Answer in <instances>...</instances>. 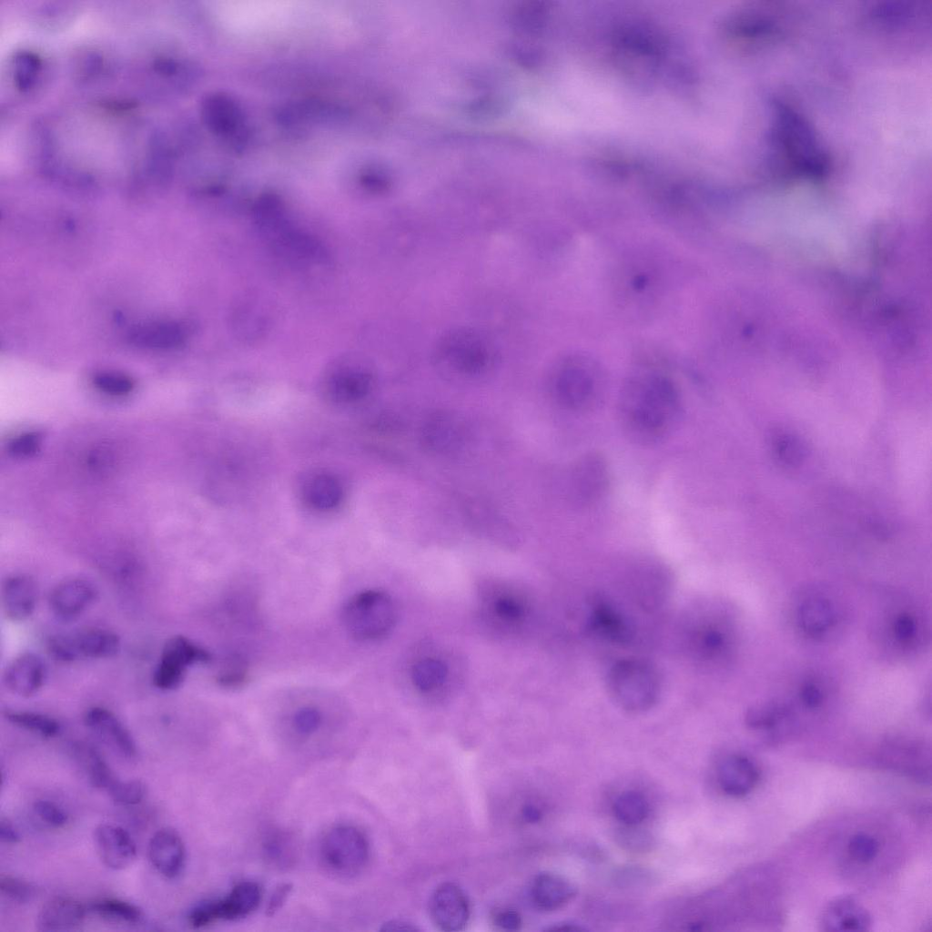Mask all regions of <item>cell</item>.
Here are the masks:
<instances>
[{"label":"cell","mask_w":932,"mask_h":932,"mask_svg":"<svg viewBox=\"0 0 932 932\" xmlns=\"http://www.w3.org/2000/svg\"><path fill=\"white\" fill-rule=\"evenodd\" d=\"M800 628L810 636H820L835 622V611L826 599L811 598L805 601L797 612Z\"/></svg>","instance_id":"4316f807"},{"label":"cell","mask_w":932,"mask_h":932,"mask_svg":"<svg viewBox=\"0 0 932 932\" xmlns=\"http://www.w3.org/2000/svg\"><path fill=\"white\" fill-rule=\"evenodd\" d=\"M46 647L49 654L60 662L106 659L119 653L121 639L111 630L91 627L55 634L48 639Z\"/></svg>","instance_id":"8992f818"},{"label":"cell","mask_w":932,"mask_h":932,"mask_svg":"<svg viewBox=\"0 0 932 932\" xmlns=\"http://www.w3.org/2000/svg\"><path fill=\"white\" fill-rule=\"evenodd\" d=\"M541 810L533 805H526L522 811L523 820L528 823H536L542 818Z\"/></svg>","instance_id":"f5cc1de1"},{"label":"cell","mask_w":932,"mask_h":932,"mask_svg":"<svg viewBox=\"0 0 932 932\" xmlns=\"http://www.w3.org/2000/svg\"><path fill=\"white\" fill-rule=\"evenodd\" d=\"M547 930H549V931H557V932H579V931H583L584 929L582 927L575 925V924L564 923V924L555 925V926L548 928Z\"/></svg>","instance_id":"11a10c76"},{"label":"cell","mask_w":932,"mask_h":932,"mask_svg":"<svg viewBox=\"0 0 932 932\" xmlns=\"http://www.w3.org/2000/svg\"><path fill=\"white\" fill-rule=\"evenodd\" d=\"M613 811L615 818L625 826H638L647 816L646 798L637 791H625L615 799Z\"/></svg>","instance_id":"4dcf8cb0"},{"label":"cell","mask_w":932,"mask_h":932,"mask_svg":"<svg viewBox=\"0 0 932 932\" xmlns=\"http://www.w3.org/2000/svg\"><path fill=\"white\" fill-rule=\"evenodd\" d=\"M0 891L9 900L19 904L30 902L36 894L35 886L33 884L10 875L0 876Z\"/></svg>","instance_id":"d590c367"},{"label":"cell","mask_w":932,"mask_h":932,"mask_svg":"<svg viewBox=\"0 0 932 932\" xmlns=\"http://www.w3.org/2000/svg\"><path fill=\"white\" fill-rule=\"evenodd\" d=\"M681 407L679 390L668 375L642 370L625 382L619 400V416L632 440L651 444L673 430Z\"/></svg>","instance_id":"6da1fadb"},{"label":"cell","mask_w":932,"mask_h":932,"mask_svg":"<svg viewBox=\"0 0 932 932\" xmlns=\"http://www.w3.org/2000/svg\"><path fill=\"white\" fill-rule=\"evenodd\" d=\"M127 339L139 348L171 350L184 344L187 329L177 321L147 322L133 327L128 331Z\"/></svg>","instance_id":"44dd1931"},{"label":"cell","mask_w":932,"mask_h":932,"mask_svg":"<svg viewBox=\"0 0 932 932\" xmlns=\"http://www.w3.org/2000/svg\"><path fill=\"white\" fill-rule=\"evenodd\" d=\"M324 864L343 876L359 874L370 857V846L365 835L353 826H338L324 836L320 845Z\"/></svg>","instance_id":"52a82bcc"},{"label":"cell","mask_w":932,"mask_h":932,"mask_svg":"<svg viewBox=\"0 0 932 932\" xmlns=\"http://www.w3.org/2000/svg\"><path fill=\"white\" fill-rule=\"evenodd\" d=\"M246 670L239 663L229 665L221 673L218 682L228 687L238 686L246 680Z\"/></svg>","instance_id":"681fc988"},{"label":"cell","mask_w":932,"mask_h":932,"mask_svg":"<svg viewBox=\"0 0 932 932\" xmlns=\"http://www.w3.org/2000/svg\"><path fill=\"white\" fill-rule=\"evenodd\" d=\"M209 661L208 651L187 637H170L165 643L153 672V684L161 691L175 690L181 685L188 667Z\"/></svg>","instance_id":"ba28073f"},{"label":"cell","mask_w":932,"mask_h":932,"mask_svg":"<svg viewBox=\"0 0 932 932\" xmlns=\"http://www.w3.org/2000/svg\"><path fill=\"white\" fill-rule=\"evenodd\" d=\"M448 675V668L441 660L426 658L417 662L411 669L414 686L424 693L441 687Z\"/></svg>","instance_id":"1f68e13d"},{"label":"cell","mask_w":932,"mask_h":932,"mask_svg":"<svg viewBox=\"0 0 932 932\" xmlns=\"http://www.w3.org/2000/svg\"><path fill=\"white\" fill-rule=\"evenodd\" d=\"M494 924L502 930H518L522 924L520 914L512 909L501 910L494 916Z\"/></svg>","instance_id":"c3c4849f"},{"label":"cell","mask_w":932,"mask_h":932,"mask_svg":"<svg viewBox=\"0 0 932 932\" xmlns=\"http://www.w3.org/2000/svg\"><path fill=\"white\" fill-rule=\"evenodd\" d=\"M201 114L208 129L214 134L233 138L243 130V115L238 104L228 96L214 93L202 102Z\"/></svg>","instance_id":"ffe728a7"},{"label":"cell","mask_w":932,"mask_h":932,"mask_svg":"<svg viewBox=\"0 0 932 932\" xmlns=\"http://www.w3.org/2000/svg\"><path fill=\"white\" fill-rule=\"evenodd\" d=\"M106 793L117 805H132L144 799L147 788L145 784L137 779L126 781L116 779Z\"/></svg>","instance_id":"e575fe53"},{"label":"cell","mask_w":932,"mask_h":932,"mask_svg":"<svg viewBox=\"0 0 932 932\" xmlns=\"http://www.w3.org/2000/svg\"><path fill=\"white\" fill-rule=\"evenodd\" d=\"M591 624L600 635L616 643H624L629 637L628 628L620 614L605 603H599L591 615Z\"/></svg>","instance_id":"83f0119b"},{"label":"cell","mask_w":932,"mask_h":932,"mask_svg":"<svg viewBox=\"0 0 932 932\" xmlns=\"http://www.w3.org/2000/svg\"><path fill=\"white\" fill-rule=\"evenodd\" d=\"M426 431L428 443L438 450L446 449L453 444L456 437L454 426L450 420L444 417L431 421Z\"/></svg>","instance_id":"ab89813d"},{"label":"cell","mask_w":932,"mask_h":932,"mask_svg":"<svg viewBox=\"0 0 932 932\" xmlns=\"http://www.w3.org/2000/svg\"><path fill=\"white\" fill-rule=\"evenodd\" d=\"M299 495L309 508L318 512H330L343 501L344 487L330 471L315 470L302 478Z\"/></svg>","instance_id":"2e32d148"},{"label":"cell","mask_w":932,"mask_h":932,"mask_svg":"<svg viewBox=\"0 0 932 932\" xmlns=\"http://www.w3.org/2000/svg\"><path fill=\"white\" fill-rule=\"evenodd\" d=\"M46 678V667L36 653L26 652L17 655L6 667L4 674L5 687L14 694L30 697L43 687Z\"/></svg>","instance_id":"ac0fdd59"},{"label":"cell","mask_w":932,"mask_h":932,"mask_svg":"<svg viewBox=\"0 0 932 932\" xmlns=\"http://www.w3.org/2000/svg\"><path fill=\"white\" fill-rule=\"evenodd\" d=\"M1 599L4 613L9 620L25 621L36 608L37 584L29 575L14 574L3 582Z\"/></svg>","instance_id":"d6986e66"},{"label":"cell","mask_w":932,"mask_h":932,"mask_svg":"<svg viewBox=\"0 0 932 932\" xmlns=\"http://www.w3.org/2000/svg\"><path fill=\"white\" fill-rule=\"evenodd\" d=\"M33 808L39 819L49 826L59 828L68 821L65 811L49 800H37Z\"/></svg>","instance_id":"f6af8a7d"},{"label":"cell","mask_w":932,"mask_h":932,"mask_svg":"<svg viewBox=\"0 0 932 932\" xmlns=\"http://www.w3.org/2000/svg\"><path fill=\"white\" fill-rule=\"evenodd\" d=\"M4 717L13 725L46 738L57 735L61 725L54 717L37 712L6 710Z\"/></svg>","instance_id":"f1b7e54d"},{"label":"cell","mask_w":932,"mask_h":932,"mask_svg":"<svg viewBox=\"0 0 932 932\" xmlns=\"http://www.w3.org/2000/svg\"><path fill=\"white\" fill-rule=\"evenodd\" d=\"M391 597L379 590H366L352 596L345 604L342 621L348 633L360 641L386 636L396 622Z\"/></svg>","instance_id":"277c9868"},{"label":"cell","mask_w":932,"mask_h":932,"mask_svg":"<svg viewBox=\"0 0 932 932\" xmlns=\"http://www.w3.org/2000/svg\"><path fill=\"white\" fill-rule=\"evenodd\" d=\"M801 702L810 709L818 707L824 700L821 687L814 682H807L802 685L799 692Z\"/></svg>","instance_id":"7dc6e473"},{"label":"cell","mask_w":932,"mask_h":932,"mask_svg":"<svg viewBox=\"0 0 932 932\" xmlns=\"http://www.w3.org/2000/svg\"><path fill=\"white\" fill-rule=\"evenodd\" d=\"M90 911L106 919L127 924L140 923L143 911L136 905L117 898L104 897L89 905Z\"/></svg>","instance_id":"f546056e"},{"label":"cell","mask_w":932,"mask_h":932,"mask_svg":"<svg viewBox=\"0 0 932 932\" xmlns=\"http://www.w3.org/2000/svg\"><path fill=\"white\" fill-rule=\"evenodd\" d=\"M0 839L6 844H16L21 840L19 832L6 819L0 820Z\"/></svg>","instance_id":"816d5d0a"},{"label":"cell","mask_w":932,"mask_h":932,"mask_svg":"<svg viewBox=\"0 0 932 932\" xmlns=\"http://www.w3.org/2000/svg\"><path fill=\"white\" fill-rule=\"evenodd\" d=\"M553 390L562 406L576 411L590 410L598 405L603 395L601 371L585 359L568 360L557 371Z\"/></svg>","instance_id":"5b68a950"},{"label":"cell","mask_w":932,"mask_h":932,"mask_svg":"<svg viewBox=\"0 0 932 932\" xmlns=\"http://www.w3.org/2000/svg\"><path fill=\"white\" fill-rule=\"evenodd\" d=\"M86 726L119 755L132 759L137 755L136 742L126 725L109 709L92 706L84 714Z\"/></svg>","instance_id":"5bb4252c"},{"label":"cell","mask_w":932,"mask_h":932,"mask_svg":"<svg viewBox=\"0 0 932 932\" xmlns=\"http://www.w3.org/2000/svg\"><path fill=\"white\" fill-rule=\"evenodd\" d=\"M576 894L573 885L564 877L552 873L537 875L531 886L532 904L543 911H553L569 903Z\"/></svg>","instance_id":"cb8c5ba5"},{"label":"cell","mask_w":932,"mask_h":932,"mask_svg":"<svg viewBox=\"0 0 932 932\" xmlns=\"http://www.w3.org/2000/svg\"><path fill=\"white\" fill-rule=\"evenodd\" d=\"M261 891L258 884L243 881L236 885L227 897L206 901L188 915L193 927H202L219 919L235 920L251 914L258 906Z\"/></svg>","instance_id":"9c48e42d"},{"label":"cell","mask_w":932,"mask_h":932,"mask_svg":"<svg viewBox=\"0 0 932 932\" xmlns=\"http://www.w3.org/2000/svg\"><path fill=\"white\" fill-rule=\"evenodd\" d=\"M381 930H383V931H405V932H410V931H416L418 929L414 926H412L411 924H409V923H406V922H403V921H390V922H387V923L383 924V926L381 927Z\"/></svg>","instance_id":"db71d44e"},{"label":"cell","mask_w":932,"mask_h":932,"mask_svg":"<svg viewBox=\"0 0 932 932\" xmlns=\"http://www.w3.org/2000/svg\"><path fill=\"white\" fill-rule=\"evenodd\" d=\"M98 591L89 580L72 578L56 584L48 596L49 608L62 621L83 614L96 601Z\"/></svg>","instance_id":"4fadbf2b"},{"label":"cell","mask_w":932,"mask_h":932,"mask_svg":"<svg viewBox=\"0 0 932 932\" xmlns=\"http://www.w3.org/2000/svg\"><path fill=\"white\" fill-rule=\"evenodd\" d=\"M572 496L582 507L598 502L609 486L610 473L605 459L599 453L583 454L571 472Z\"/></svg>","instance_id":"30bf717a"},{"label":"cell","mask_w":932,"mask_h":932,"mask_svg":"<svg viewBox=\"0 0 932 932\" xmlns=\"http://www.w3.org/2000/svg\"><path fill=\"white\" fill-rule=\"evenodd\" d=\"M41 69L40 57L33 52L23 50L13 59V78L21 89L32 86Z\"/></svg>","instance_id":"d6a6232c"},{"label":"cell","mask_w":932,"mask_h":932,"mask_svg":"<svg viewBox=\"0 0 932 932\" xmlns=\"http://www.w3.org/2000/svg\"><path fill=\"white\" fill-rule=\"evenodd\" d=\"M637 826H625L617 835L618 844L623 848L633 852H643L648 850L653 839L647 833L636 827Z\"/></svg>","instance_id":"b9f144b4"},{"label":"cell","mask_w":932,"mask_h":932,"mask_svg":"<svg viewBox=\"0 0 932 932\" xmlns=\"http://www.w3.org/2000/svg\"><path fill=\"white\" fill-rule=\"evenodd\" d=\"M371 381V376L365 369L344 361L331 367L324 376L323 394L335 405H350L369 393Z\"/></svg>","instance_id":"8fae6325"},{"label":"cell","mask_w":932,"mask_h":932,"mask_svg":"<svg viewBox=\"0 0 932 932\" xmlns=\"http://www.w3.org/2000/svg\"><path fill=\"white\" fill-rule=\"evenodd\" d=\"M94 841L104 865L113 870L130 866L137 858L136 843L129 833L114 824H100L94 831Z\"/></svg>","instance_id":"9a60e30c"},{"label":"cell","mask_w":932,"mask_h":932,"mask_svg":"<svg viewBox=\"0 0 932 932\" xmlns=\"http://www.w3.org/2000/svg\"><path fill=\"white\" fill-rule=\"evenodd\" d=\"M322 723L321 712L313 706H304L297 710L292 717L294 730L301 735L314 734Z\"/></svg>","instance_id":"7bdbcfd3"},{"label":"cell","mask_w":932,"mask_h":932,"mask_svg":"<svg viewBox=\"0 0 932 932\" xmlns=\"http://www.w3.org/2000/svg\"><path fill=\"white\" fill-rule=\"evenodd\" d=\"M291 888L292 887L289 884H283L276 888L267 907V914L268 916H273L279 908H281L289 895Z\"/></svg>","instance_id":"f907efd6"},{"label":"cell","mask_w":932,"mask_h":932,"mask_svg":"<svg viewBox=\"0 0 932 932\" xmlns=\"http://www.w3.org/2000/svg\"><path fill=\"white\" fill-rule=\"evenodd\" d=\"M759 772L755 764L745 756L733 755L726 757L718 769V783L728 795L741 797L749 794L755 786Z\"/></svg>","instance_id":"603a6c76"},{"label":"cell","mask_w":932,"mask_h":932,"mask_svg":"<svg viewBox=\"0 0 932 932\" xmlns=\"http://www.w3.org/2000/svg\"><path fill=\"white\" fill-rule=\"evenodd\" d=\"M267 856L279 866H287L293 858V843L283 832L271 833L265 842Z\"/></svg>","instance_id":"74e56055"},{"label":"cell","mask_w":932,"mask_h":932,"mask_svg":"<svg viewBox=\"0 0 932 932\" xmlns=\"http://www.w3.org/2000/svg\"><path fill=\"white\" fill-rule=\"evenodd\" d=\"M894 634L902 643H909L916 635L917 623L915 619L907 613L897 616L893 624Z\"/></svg>","instance_id":"bcb514c9"},{"label":"cell","mask_w":932,"mask_h":932,"mask_svg":"<svg viewBox=\"0 0 932 932\" xmlns=\"http://www.w3.org/2000/svg\"><path fill=\"white\" fill-rule=\"evenodd\" d=\"M93 384L102 392L112 396H124L134 389V381L125 374L105 371L96 374Z\"/></svg>","instance_id":"8d00e7d4"},{"label":"cell","mask_w":932,"mask_h":932,"mask_svg":"<svg viewBox=\"0 0 932 932\" xmlns=\"http://www.w3.org/2000/svg\"><path fill=\"white\" fill-rule=\"evenodd\" d=\"M86 913V907L74 898L54 897L40 909L36 919L37 929L45 932L74 929L82 924Z\"/></svg>","instance_id":"7402d4cb"},{"label":"cell","mask_w":932,"mask_h":932,"mask_svg":"<svg viewBox=\"0 0 932 932\" xmlns=\"http://www.w3.org/2000/svg\"><path fill=\"white\" fill-rule=\"evenodd\" d=\"M774 120L768 133L773 171L786 178L825 179L832 167L831 156L812 126L785 101L773 100Z\"/></svg>","instance_id":"7a4b0ae2"},{"label":"cell","mask_w":932,"mask_h":932,"mask_svg":"<svg viewBox=\"0 0 932 932\" xmlns=\"http://www.w3.org/2000/svg\"><path fill=\"white\" fill-rule=\"evenodd\" d=\"M783 704L764 703L751 707L745 715V723L752 729H770L775 726L786 714Z\"/></svg>","instance_id":"836d02e7"},{"label":"cell","mask_w":932,"mask_h":932,"mask_svg":"<svg viewBox=\"0 0 932 932\" xmlns=\"http://www.w3.org/2000/svg\"><path fill=\"white\" fill-rule=\"evenodd\" d=\"M878 849L876 839L867 834H856L851 837L848 843L850 856L861 863L872 861L876 856Z\"/></svg>","instance_id":"60d3db41"},{"label":"cell","mask_w":932,"mask_h":932,"mask_svg":"<svg viewBox=\"0 0 932 932\" xmlns=\"http://www.w3.org/2000/svg\"><path fill=\"white\" fill-rule=\"evenodd\" d=\"M430 916L434 925L442 931L462 930L470 919V902L454 883H443L432 893L430 899Z\"/></svg>","instance_id":"7c38bea8"},{"label":"cell","mask_w":932,"mask_h":932,"mask_svg":"<svg viewBox=\"0 0 932 932\" xmlns=\"http://www.w3.org/2000/svg\"><path fill=\"white\" fill-rule=\"evenodd\" d=\"M71 755L90 785L106 792L117 779L100 752L86 742L72 744Z\"/></svg>","instance_id":"d4e9b609"},{"label":"cell","mask_w":932,"mask_h":932,"mask_svg":"<svg viewBox=\"0 0 932 932\" xmlns=\"http://www.w3.org/2000/svg\"><path fill=\"white\" fill-rule=\"evenodd\" d=\"M147 855L154 868L167 878L177 876L186 861V848L179 834L170 828L157 830L150 838Z\"/></svg>","instance_id":"e0dca14e"},{"label":"cell","mask_w":932,"mask_h":932,"mask_svg":"<svg viewBox=\"0 0 932 932\" xmlns=\"http://www.w3.org/2000/svg\"><path fill=\"white\" fill-rule=\"evenodd\" d=\"M42 436L39 432L30 431L15 437L8 444L9 452L18 458H28L39 451Z\"/></svg>","instance_id":"ee69618b"},{"label":"cell","mask_w":932,"mask_h":932,"mask_svg":"<svg viewBox=\"0 0 932 932\" xmlns=\"http://www.w3.org/2000/svg\"><path fill=\"white\" fill-rule=\"evenodd\" d=\"M492 608L494 614L501 621L509 623L520 622L526 613L523 602L509 594L498 596L492 603Z\"/></svg>","instance_id":"f35d334b"},{"label":"cell","mask_w":932,"mask_h":932,"mask_svg":"<svg viewBox=\"0 0 932 932\" xmlns=\"http://www.w3.org/2000/svg\"><path fill=\"white\" fill-rule=\"evenodd\" d=\"M608 693L623 710L638 714L657 702L661 682L657 671L645 661L623 659L616 662L607 677Z\"/></svg>","instance_id":"3957f363"},{"label":"cell","mask_w":932,"mask_h":932,"mask_svg":"<svg viewBox=\"0 0 932 932\" xmlns=\"http://www.w3.org/2000/svg\"><path fill=\"white\" fill-rule=\"evenodd\" d=\"M824 925L833 931H864L870 926V917L865 908L851 898H841L829 905L824 916Z\"/></svg>","instance_id":"484cf974"}]
</instances>
